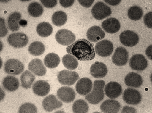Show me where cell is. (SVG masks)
<instances>
[{
  "label": "cell",
  "mask_w": 152,
  "mask_h": 113,
  "mask_svg": "<svg viewBox=\"0 0 152 113\" xmlns=\"http://www.w3.org/2000/svg\"><path fill=\"white\" fill-rule=\"evenodd\" d=\"M66 51L80 61L92 60L96 55L93 44L85 39H79L68 46Z\"/></svg>",
  "instance_id": "6da1fadb"
},
{
  "label": "cell",
  "mask_w": 152,
  "mask_h": 113,
  "mask_svg": "<svg viewBox=\"0 0 152 113\" xmlns=\"http://www.w3.org/2000/svg\"><path fill=\"white\" fill-rule=\"evenodd\" d=\"M105 85V82L103 80H95L93 89L90 93L86 96V100L91 104H99L104 98V88Z\"/></svg>",
  "instance_id": "7a4b0ae2"
},
{
  "label": "cell",
  "mask_w": 152,
  "mask_h": 113,
  "mask_svg": "<svg viewBox=\"0 0 152 113\" xmlns=\"http://www.w3.org/2000/svg\"><path fill=\"white\" fill-rule=\"evenodd\" d=\"M93 17L102 20L110 16L112 13L111 8L103 2L99 1L93 6L91 11Z\"/></svg>",
  "instance_id": "3957f363"
},
{
  "label": "cell",
  "mask_w": 152,
  "mask_h": 113,
  "mask_svg": "<svg viewBox=\"0 0 152 113\" xmlns=\"http://www.w3.org/2000/svg\"><path fill=\"white\" fill-rule=\"evenodd\" d=\"M79 78V75L76 72L66 70H62L58 75L59 83L62 85H73Z\"/></svg>",
  "instance_id": "277c9868"
},
{
  "label": "cell",
  "mask_w": 152,
  "mask_h": 113,
  "mask_svg": "<svg viewBox=\"0 0 152 113\" xmlns=\"http://www.w3.org/2000/svg\"><path fill=\"white\" fill-rule=\"evenodd\" d=\"M25 69V66L21 62L17 59H11L5 62L4 70L7 74L18 75L21 74Z\"/></svg>",
  "instance_id": "5b68a950"
},
{
  "label": "cell",
  "mask_w": 152,
  "mask_h": 113,
  "mask_svg": "<svg viewBox=\"0 0 152 113\" xmlns=\"http://www.w3.org/2000/svg\"><path fill=\"white\" fill-rule=\"evenodd\" d=\"M9 44L15 48H21L26 46L29 42L28 37L22 32L12 33L7 38Z\"/></svg>",
  "instance_id": "8992f818"
},
{
  "label": "cell",
  "mask_w": 152,
  "mask_h": 113,
  "mask_svg": "<svg viewBox=\"0 0 152 113\" xmlns=\"http://www.w3.org/2000/svg\"><path fill=\"white\" fill-rule=\"evenodd\" d=\"M55 39L61 45L68 46L75 42L76 37L71 31L66 29H61L57 32L55 35Z\"/></svg>",
  "instance_id": "52a82bcc"
},
{
  "label": "cell",
  "mask_w": 152,
  "mask_h": 113,
  "mask_svg": "<svg viewBox=\"0 0 152 113\" xmlns=\"http://www.w3.org/2000/svg\"><path fill=\"white\" fill-rule=\"evenodd\" d=\"M113 48L112 43L110 41L105 39L96 44L95 47V51L98 56L106 57L112 54Z\"/></svg>",
  "instance_id": "ba28073f"
},
{
  "label": "cell",
  "mask_w": 152,
  "mask_h": 113,
  "mask_svg": "<svg viewBox=\"0 0 152 113\" xmlns=\"http://www.w3.org/2000/svg\"><path fill=\"white\" fill-rule=\"evenodd\" d=\"M120 41L124 45L127 47H133L137 45L139 41L137 34L132 31L125 30L120 35Z\"/></svg>",
  "instance_id": "9c48e42d"
},
{
  "label": "cell",
  "mask_w": 152,
  "mask_h": 113,
  "mask_svg": "<svg viewBox=\"0 0 152 113\" xmlns=\"http://www.w3.org/2000/svg\"><path fill=\"white\" fill-rule=\"evenodd\" d=\"M129 54L126 49L122 47L117 48L112 56V62L115 65L122 66L125 65L128 60Z\"/></svg>",
  "instance_id": "30bf717a"
},
{
  "label": "cell",
  "mask_w": 152,
  "mask_h": 113,
  "mask_svg": "<svg viewBox=\"0 0 152 113\" xmlns=\"http://www.w3.org/2000/svg\"><path fill=\"white\" fill-rule=\"evenodd\" d=\"M123 98L125 102L131 105H136L142 100V96L138 91L129 88L126 89L123 95Z\"/></svg>",
  "instance_id": "8fae6325"
},
{
  "label": "cell",
  "mask_w": 152,
  "mask_h": 113,
  "mask_svg": "<svg viewBox=\"0 0 152 113\" xmlns=\"http://www.w3.org/2000/svg\"><path fill=\"white\" fill-rule=\"evenodd\" d=\"M129 66L131 69L137 71H142L147 67L148 61L141 54H136L129 60Z\"/></svg>",
  "instance_id": "7c38bea8"
},
{
  "label": "cell",
  "mask_w": 152,
  "mask_h": 113,
  "mask_svg": "<svg viewBox=\"0 0 152 113\" xmlns=\"http://www.w3.org/2000/svg\"><path fill=\"white\" fill-rule=\"evenodd\" d=\"M57 95L60 100L66 103L73 101L75 98L76 94L73 89L69 87H62L58 89Z\"/></svg>",
  "instance_id": "4fadbf2b"
},
{
  "label": "cell",
  "mask_w": 152,
  "mask_h": 113,
  "mask_svg": "<svg viewBox=\"0 0 152 113\" xmlns=\"http://www.w3.org/2000/svg\"><path fill=\"white\" fill-rule=\"evenodd\" d=\"M75 87L76 91L79 95H87L92 90V82L88 78H82L77 82Z\"/></svg>",
  "instance_id": "5bb4252c"
},
{
  "label": "cell",
  "mask_w": 152,
  "mask_h": 113,
  "mask_svg": "<svg viewBox=\"0 0 152 113\" xmlns=\"http://www.w3.org/2000/svg\"><path fill=\"white\" fill-rule=\"evenodd\" d=\"M62 102L58 100L56 96L50 95L44 99L42 102V106L45 110L51 112L63 106Z\"/></svg>",
  "instance_id": "9a60e30c"
},
{
  "label": "cell",
  "mask_w": 152,
  "mask_h": 113,
  "mask_svg": "<svg viewBox=\"0 0 152 113\" xmlns=\"http://www.w3.org/2000/svg\"><path fill=\"white\" fill-rule=\"evenodd\" d=\"M105 94L110 99H115L121 95L122 92V86L115 82H110L106 85Z\"/></svg>",
  "instance_id": "2e32d148"
},
{
  "label": "cell",
  "mask_w": 152,
  "mask_h": 113,
  "mask_svg": "<svg viewBox=\"0 0 152 113\" xmlns=\"http://www.w3.org/2000/svg\"><path fill=\"white\" fill-rule=\"evenodd\" d=\"M108 68L104 63L96 61L91 65L90 73L91 76L96 78H101L106 76Z\"/></svg>",
  "instance_id": "e0dca14e"
},
{
  "label": "cell",
  "mask_w": 152,
  "mask_h": 113,
  "mask_svg": "<svg viewBox=\"0 0 152 113\" xmlns=\"http://www.w3.org/2000/svg\"><path fill=\"white\" fill-rule=\"evenodd\" d=\"M102 27L107 33L114 34L120 30L121 25L120 22L117 19L110 18L104 20L102 23Z\"/></svg>",
  "instance_id": "ac0fdd59"
},
{
  "label": "cell",
  "mask_w": 152,
  "mask_h": 113,
  "mask_svg": "<svg viewBox=\"0 0 152 113\" xmlns=\"http://www.w3.org/2000/svg\"><path fill=\"white\" fill-rule=\"evenodd\" d=\"M105 32L101 27L93 26L88 30L87 37L88 40L91 42H96L103 39L105 37Z\"/></svg>",
  "instance_id": "d6986e66"
},
{
  "label": "cell",
  "mask_w": 152,
  "mask_h": 113,
  "mask_svg": "<svg viewBox=\"0 0 152 113\" xmlns=\"http://www.w3.org/2000/svg\"><path fill=\"white\" fill-rule=\"evenodd\" d=\"M32 90L36 95L45 96L49 93L50 86L47 82L44 80H39L36 82L33 85Z\"/></svg>",
  "instance_id": "ffe728a7"
},
{
  "label": "cell",
  "mask_w": 152,
  "mask_h": 113,
  "mask_svg": "<svg viewBox=\"0 0 152 113\" xmlns=\"http://www.w3.org/2000/svg\"><path fill=\"white\" fill-rule=\"evenodd\" d=\"M28 68L30 71L36 76H42L46 74V68L40 59H33L29 63Z\"/></svg>",
  "instance_id": "44dd1931"
},
{
  "label": "cell",
  "mask_w": 152,
  "mask_h": 113,
  "mask_svg": "<svg viewBox=\"0 0 152 113\" xmlns=\"http://www.w3.org/2000/svg\"><path fill=\"white\" fill-rule=\"evenodd\" d=\"M120 108V103L116 100L110 99L105 101L100 106L102 112L107 113H118Z\"/></svg>",
  "instance_id": "7402d4cb"
},
{
  "label": "cell",
  "mask_w": 152,
  "mask_h": 113,
  "mask_svg": "<svg viewBox=\"0 0 152 113\" xmlns=\"http://www.w3.org/2000/svg\"><path fill=\"white\" fill-rule=\"evenodd\" d=\"M125 83L128 86L139 88L142 85L143 80L140 75L132 72L128 74L125 77Z\"/></svg>",
  "instance_id": "603a6c76"
},
{
  "label": "cell",
  "mask_w": 152,
  "mask_h": 113,
  "mask_svg": "<svg viewBox=\"0 0 152 113\" xmlns=\"http://www.w3.org/2000/svg\"><path fill=\"white\" fill-rule=\"evenodd\" d=\"M2 85L5 90L9 92L16 91L20 86L18 79L15 77L8 76L3 80Z\"/></svg>",
  "instance_id": "cb8c5ba5"
},
{
  "label": "cell",
  "mask_w": 152,
  "mask_h": 113,
  "mask_svg": "<svg viewBox=\"0 0 152 113\" xmlns=\"http://www.w3.org/2000/svg\"><path fill=\"white\" fill-rule=\"evenodd\" d=\"M22 15L18 12H14L9 16L8 25L9 28L12 32H16L20 28V21L21 20Z\"/></svg>",
  "instance_id": "d4e9b609"
},
{
  "label": "cell",
  "mask_w": 152,
  "mask_h": 113,
  "mask_svg": "<svg viewBox=\"0 0 152 113\" xmlns=\"http://www.w3.org/2000/svg\"><path fill=\"white\" fill-rule=\"evenodd\" d=\"M60 59L59 56L55 53L48 54L44 59L45 65L49 68H54L60 64Z\"/></svg>",
  "instance_id": "484cf974"
},
{
  "label": "cell",
  "mask_w": 152,
  "mask_h": 113,
  "mask_svg": "<svg viewBox=\"0 0 152 113\" xmlns=\"http://www.w3.org/2000/svg\"><path fill=\"white\" fill-rule=\"evenodd\" d=\"M35 78V76L31 72L26 71L20 77L22 87L26 89L31 88Z\"/></svg>",
  "instance_id": "4316f807"
},
{
  "label": "cell",
  "mask_w": 152,
  "mask_h": 113,
  "mask_svg": "<svg viewBox=\"0 0 152 113\" xmlns=\"http://www.w3.org/2000/svg\"><path fill=\"white\" fill-rule=\"evenodd\" d=\"M36 32L41 37H48L53 33V27L48 22H43L37 25L36 27Z\"/></svg>",
  "instance_id": "83f0119b"
},
{
  "label": "cell",
  "mask_w": 152,
  "mask_h": 113,
  "mask_svg": "<svg viewBox=\"0 0 152 113\" xmlns=\"http://www.w3.org/2000/svg\"><path fill=\"white\" fill-rule=\"evenodd\" d=\"M62 62L66 68L69 70L76 69L78 66V62L77 58L70 54H67L64 56Z\"/></svg>",
  "instance_id": "f1b7e54d"
},
{
  "label": "cell",
  "mask_w": 152,
  "mask_h": 113,
  "mask_svg": "<svg viewBox=\"0 0 152 113\" xmlns=\"http://www.w3.org/2000/svg\"><path fill=\"white\" fill-rule=\"evenodd\" d=\"M68 17L66 14L62 11L55 12L52 17V21L55 26L61 27L66 23Z\"/></svg>",
  "instance_id": "f546056e"
},
{
  "label": "cell",
  "mask_w": 152,
  "mask_h": 113,
  "mask_svg": "<svg viewBox=\"0 0 152 113\" xmlns=\"http://www.w3.org/2000/svg\"><path fill=\"white\" fill-rule=\"evenodd\" d=\"M28 11L31 16L34 18L40 17L44 13V8L39 3L34 1L29 4Z\"/></svg>",
  "instance_id": "4dcf8cb0"
},
{
  "label": "cell",
  "mask_w": 152,
  "mask_h": 113,
  "mask_svg": "<svg viewBox=\"0 0 152 113\" xmlns=\"http://www.w3.org/2000/svg\"><path fill=\"white\" fill-rule=\"evenodd\" d=\"M45 48L42 42L36 41L30 44L28 48L30 54L34 56H39L44 54Z\"/></svg>",
  "instance_id": "1f68e13d"
},
{
  "label": "cell",
  "mask_w": 152,
  "mask_h": 113,
  "mask_svg": "<svg viewBox=\"0 0 152 113\" xmlns=\"http://www.w3.org/2000/svg\"><path fill=\"white\" fill-rule=\"evenodd\" d=\"M89 108V106L87 103L82 99L76 101L72 106V110L75 113H87Z\"/></svg>",
  "instance_id": "d6a6232c"
},
{
  "label": "cell",
  "mask_w": 152,
  "mask_h": 113,
  "mask_svg": "<svg viewBox=\"0 0 152 113\" xmlns=\"http://www.w3.org/2000/svg\"><path fill=\"white\" fill-rule=\"evenodd\" d=\"M143 12L140 7L134 6L131 7L128 11V16L129 19L134 21L140 20L142 18Z\"/></svg>",
  "instance_id": "836d02e7"
},
{
  "label": "cell",
  "mask_w": 152,
  "mask_h": 113,
  "mask_svg": "<svg viewBox=\"0 0 152 113\" xmlns=\"http://www.w3.org/2000/svg\"><path fill=\"white\" fill-rule=\"evenodd\" d=\"M19 113H37V109L34 104L31 103L22 104L19 109Z\"/></svg>",
  "instance_id": "e575fe53"
},
{
  "label": "cell",
  "mask_w": 152,
  "mask_h": 113,
  "mask_svg": "<svg viewBox=\"0 0 152 113\" xmlns=\"http://www.w3.org/2000/svg\"><path fill=\"white\" fill-rule=\"evenodd\" d=\"M144 21L145 25L148 28H152V12H150L147 13L145 15L144 17Z\"/></svg>",
  "instance_id": "d590c367"
},
{
  "label": "cell",
  "mask_w": 152,
  "mask_h": 113,
  "mask_svg": "<svg viewBox=\"0 0 152 113\" xmlns=\"http://www.w3.org/2000/svg\"><path fill=\"white\" fill-rule=\"evenodd\" d=\"M8 33V30L5 25V20L1 18V37H4Z\"/></svg>",
  "instance_id": "8d00e7d4"
},
{
  "label": "cell",
  "mask_w": 152,
  "mask_h": 113,
  "mask_svg": "<svg viewBox=\"0 0 152 113\" xmlns=\"http://www.w3.org/2000/svg\"><path fill=\"white\" fill-rule=\"evenodd\" d=\"M44 6L48 8H52L56 6L57 1H41Z\"/></svg>",
  "instance_id": "74e56055"
},
{
  "label": "cell",
  "mask_w": 152,
  "mask_h": 113,
  "mask_svg": "<svg viewBox=\"0 0 152 113\" xmlns=\"http://www.w3.org/2000/svg\"><path fill=\"white\" fill-rule=\"evenodd\" d=\"M78 2L81 6L84 7L89 8L91 7L93 3L94 2V0L93 1H78Z\"/></svg>",
  "instance_id": "f35d334b"
},
{
  "label": "cell",
  "mask_w": 152,
  "mask_h": 113,
  "mask_svg": "<svg viewBox=\"0 0 152 113\" xmlns=\"http://www.w3.org/2000/svg\"><path fill=\"white\" fill-rule=\"evenodd\" d=\"M60 4L64 8H68L73 4L74 1H60Z\"/></svg>",
  "instance_id": "ab89813d"
},
{
  "label": "cell",
  "mask_w": 152,
  "mask_h": 113,
  "mask_svg": "<svg viewBox=\"0 0 152 113\" xmlns=\"http://www.w3.org/2000/svg\"><path fill=\"white\" fill-rule=\"evenodd\" d=\"M135 109L132 107L125 106L123 107L121 113H136Z\"/></svg>",
  "instance_id": "60d3db41"
},
{
  "label": "cell",
  "mask_w": 152,
  "mask_h": 113,
  "mask_svg": "<svg viewBox=\"0 0 152 113\" xmlns=\"http://www.w3.org/2000/svg\"><path fill=\"white\" fill-rule=\"evenodd\" d=\"M152 45H150L149 47L147 48L146 50V54L148 59L152 60Z\"/></svg>",
  "instance_id": "b9f144b4"
},
{
  "label": "cell",
  "mask_w": 152,
  "mask_h": 113,
  "mask_svg": "<svg viewBox=\"0 0 152 113\" xmlns=\"http://www.w3.org/2000/svg\"><path fill=\"white\" fill-rule=\"evenodd\" d=\"M104 1L108 4L112 6H117L121 1Z\"/></svg>",
  "instance_id": "7bdbcfd3"
}]
</instances>
